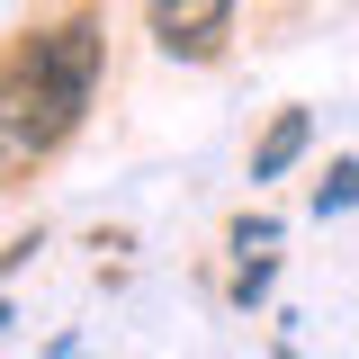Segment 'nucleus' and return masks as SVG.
I'll return each instance as SVG.
<instances>
[{
  "label": "nucleus",
  "mask_w": 359,
  "mask_h": 359,
  "mask_svg": "<svg viewBox=\"0 0 359 359\" xmlns=\"http://www.w3.org/2000/svg\"><path fill=\"white\" fill-rule=\"evenodd\" d=\"M144 18H153V45H162V54H180V63H207V54H224L233 0H144Z\"/></svg>",
  "instance_id": "f03ea898"
},
{
  "label": "nucleus",
  "mask_w": 359,
  "mask_h": 359,
  "mask_svg": "<svg viewBox=\"0 0 359 359\" xmlns=\"http://www.w3.org/2000/svg\"><path fill=\"white\" fill-rule=\"evenodd\" d=\"M90 90H99V27L90 18H63L45 36H18L0 54V189L27 180L81 126Z\"/></svg>",
  "instance_id": "f257e3e1"
},
{
  "label": "nucleus",
  "mask_w": 359,
  "mask_h": 359,
  "mask_svg": "<svg viewBox=\"0 0 359 359\" xmlns=\"http://www.w3.org/2000/svg\"><path fill=\"white\" fill-rule=\"evenodd\" d=\"M314 207H323V216H341V207H359V162H332V180L314 189Z\"/></svg>",
  "instance_id": "20e7f679"
},
{
  "label": "nucleus",
  "mask_w": 359,
  "mask_h": 359,
  "mask_svg": "<svg viewBox=\"0 0 359 359\" xmlns=\"http://www.w3.org/2000/svg\"><path fill=\"white\" fill-rule=\"evenodd\" d=\"M306 144H314V117H306V108H287V117L261 135V153H252V189H261V180H287Z\"/></svg>",
  "instance_id": "7ed1b4c3"
}]
</instances>
